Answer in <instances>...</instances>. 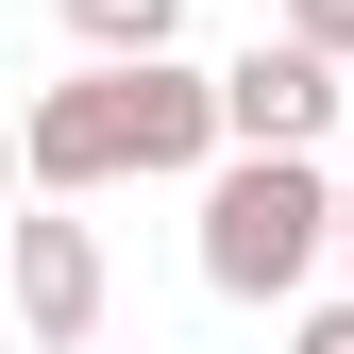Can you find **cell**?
I'll use <instances>...</instances> for the list:
<instances>
[{
	"label": "cell",
	"instance_id": "cell-3",
	"mask_svg": "<svg viewBox=\"0 0 354 354\" xmlns=\"http://www.w3.org/2000/svg\"><path fill=\"white\" fill-rule=\"evenodd\" d=\"M337 102H354V68H337V51L253 34V51L219 68V152H321V136H337Z\"/></svg>",
	"mask_w": 354,
	"mask_h": 354
},
{
	"label": "cell",
	"instance_id": "cell-7",
	"mask_svg": "<svg viewBox=\"0 0 354 354\" xmlns=\"http://www.w3.org/2000/svg\"><path fill=\"white\" fill-rule=\"evenodd\" d=\"M287 354H354V304H321V321H304V337H287Z\"/></svg>",
	"mask_w": 354,
	"mask_h": 354
},
{
	"label": "cell",
	"instance_id": "cell-1",
	"mask_svg": "<svg viewBox=\"0 0 354 354\" xmlns=\"http://www.w3.org/2000/svg\"><path fill=\"white\" fill-rule=\"evenodd\" d=\"M17 169L51 203H84V186H169V169H219V68H186V51H84L51 102L17 118Z\"/></svg>",
	"mask_w": 354,
	"mask_h": 354
},
{
	"label": "cell",
	"instance_id": "cell-8",
	"mask_svg": "<svg viewBox=\"0 0 354 354\" xmlns=\"http://www.w3.org/2000/svg\"><path fill=\"white\" fill-rule=\"evenodd\" d=\"M17 186H34V169H17V118H0V203H17Z\"/></svg>",
	"mask_w": 354,
	"mask_h": 354
},
{
	"label": "cell",
	"instance_id": "cell-5",
	"mask_svg": "<svg viewBox=\"0 0 354 354\" xmlns=\"http://www.w3.org/2000/svg\"><path fill=\"white\" fill-rule=\"evenodd\" d=\"M68 34H84V51H169L186 0H68Z\"/></svg>",
	"mask_w": 354,
	"mask_h": 354
},
{
	"label": "cell",
	"instance_id": "cell-4",
	"mask_svg": "<svg viewBox=\"0 0 354 354\" xmlns=\"http://www.w3.org/2000/svg\"><path fill=\"white\" fill-rule=\"evenodd\" d=\"M0 253H17V321L51 337V354H84V337H102V236H84L68 203L0 219Z\"/></svg>",
	"mask_w": 354,
	"mask_h": 354
},
{
	"label": "cell",
	"instance_id": "cell-9",
	"mask_svg": "<svg viewBox=\"0 0 354 354\" xmlns=\"http://www.w3.org/2000/svg\"><path fill=\"white\" fill-rule=\"evenodd\" d=\"M337 270H354V186H337Z\"/></svg>",
	"mask_w": 354,
	"mask_h": 354
},
{
	"label": "cell",
	"instance_id": "cell-2",
	"mask_svg": "<svg viewBox=\"0 0 354 354\" xmlns=\"http://www.w3.org/2000/svg\"><path fill=\"white\" fill-rule=\"evenodd\" d=\"M321 253H337L321 152H219V169H203V287H219V304H287Z\"/></svg>",
	"mask_w": 354,
	"mask_h": 354
},
{
	"label": "cell",
	"instance_id": "cell-6",
	"mask_svg": "<svg viewBox=\"0 0 354 354\" xmlns=\"http://www.w3.org/2000/svg\"><path fill=\"white\" fill-rule=\"evenodd\" d=\"M287 34H304V51H337V68H354V0H287Z\"/></svg>",
	"mask_w": 354,
	"mask_h": 354
}]
</instances>
